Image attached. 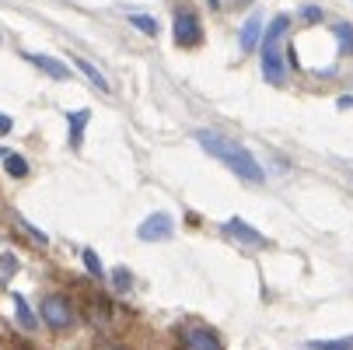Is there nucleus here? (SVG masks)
Returning <instances> with one entry per match:
<instances>
[{"label":"nucleus","mask_w":353,"mask_h":350,"mask_svg":"<svg viewBox=\"0 0 353 350\" xmlns=\"http://www.w3.org/2000/svg\"><path fill=\"white\" fill-rule=\"evenodd\" d=\"M0 263H4V270H18V260H14V256H4Z\"/></svg>","instance_id":"22"},{"label":"nucleus","mask_w":353,"mask_h":350,"mask_svg":"<svg viewBox=\"0 0 353 350\" xmlns=\"http://www.w3.org/2000/svg\"><path fill=\"white\" fill-rule=\"evenodd\" d=\"M172 32H175V42L185 46V49H192V46L203 42V25H199V18H196L189 8H179V11H175Z\"/></svg>","instance_id":"4"},{"label":"nucleus","mask_w":353,"mask_h":350,"mask_svg":"<svg viewBox=\"0 0 353 350\" xmlns=\"http://www.w3.org/2000/svg\"><path fill=\"white\" fill-rule=\"evenodd\" d=\"M290 32V18L287 14H276L270 21V28L263 32L259 39V53H263V77L270 84H283L287 70H283V39Z\"/></svg>","instance_id":"2"},{"label":"nucleus","mask_w":353,"mask_h":350,"mask_svg":"<svg viewBox=\"0 0 353 350\" xmlns=\"http://www.w3.org/2000/svg\"><path fill=\"white\" fill-rule=\"evenodd\" d=\"M0 158H4L8 175H14V179H25V175H28V162H25L21 155H14V151H0Z\"/></svg>","instance_id":"13"},{"label":"nucleus","mask_w":353,"mask_h":350,"mask_svg":"<svg viewBox=\"0 0 353 350\" xmlns=\"http://www.w3.org/2000/svg\"><path fill=\"white\" fill-rule=\"evenodd\" d=\"M196 144L203 147V151H207L210 158H217L221 165H228L238 179H245V182H252V186L266 182L263 165H259L256 158H252L238 140H231V137H224V133H214V130H199V133H196Z\"/></svg>","instance_id":"1"},{"label":"nucleus","mask_w":353,"mask_h":350,"mask_svg":"<svg viewBox=\"0 0 353 350\" xmlns=\"http://www.w3.org/2000/svg\"><path fill=\"white\" fill-rule=\"evenodd\" d=\"M238 4H248V0H238Z\"/></svg>","instance_id":"25"},{"label":"nucleus","mask_w":353,"mask_h":350,"mask_svg":"<svg viewBox=\"0 0 353 350\" xmlns=\"http://www.w3.org/2000/svg\"><path fill=\"white\" fill-rule=\"evenodd\" d=\"M172 231H175L172 214L158 211V214H150V217L137 228V238H140V242H165V238H172Z\"/></svg>","instance_id":"5"},{"label":"nucleus","mask_w":353,"mask_h":350,"mask_svg":"<svg viewBox=\"0 0 353 350\" xmlns=\"http://www.w3.org/2000/svg\"><path fill=\"white\" fill-rule=\"evenodd\" d=\"M81 260H84V266H88V273H91L94 280H102V277H105V270H102V260H98V256L91 253V249H84V253H81Z\"/></svg>","instance_id":"17"},{"label":"nucleus","mask_w":353,"mask_h":350,"mask_svg":"<svg viewBox=\"0 0 353 350\" xmlns=\"http://www.w3.org/2000/svg\"><path fill=\"white\" fill-rule=\"evenodd\" d=\"M224 235H228V238H234V242H241V245H248V249H263V245H266V235H263V231H256L252 224H245L241 217L224 221Z\"/></svg>","instance_id":"7"},{"label":"nucleus","mask_w":353,"mask_h":350,"mask_svg":"<svg viewBox=\"0 0 353 350\" xmlns=\"http://www.w3.org/2000/svg\"><path fill=\"white\" fill-rule=\"evenodd\" d=\"M39 315H42V322L53 329V333H67V329L77 326L74 305L67 302L63 294H46V298H42V305H39Z\"/></svg>","instance_id":"3"},{"label":"nucleus","mask_w":353,"mask_h":350,"mask_svg":"<svg viewBox=\"0 0 353 350\" xmlns=\"http://www.w3.org/2000/svg\"><path fill=\"white\" fill-rule=\"evenodd\" d=\"M259 39H263V14H252L245 25H241V53H252V49L259 46Z\"/></svg>","instance_id":"9"},{"label":"nucleus","mask_w":353,"mask_h":350,"mask_svg":"<svg viewBox=\"0 0 353 350\" xmlns=\"http://www.w3.org/2000/svg\"><path fill=\"white\" fill-rule=\"evenodd\" d=\"M182 350H224V343L207 326H189L182 329Z\"/></svg>","instance_id":"6"},{"label":"nucleus","mask_w":353,"mask_h":350,"mask_svg":"<svg viewBox=\"0 0 353 350\" xmlns=\"http://www.w3.org/2000/svg\"><path fill=\"white\" fill-rule=\"evenodd\" d=\"M14 123H11V116H0V133H8Z\"/></svg>","instance_id":"23"},{"label":"nucleus","mask_w":353,"mask_h":350,"mask_svg":"<svg viewBox=\"0 0 353 350\" xmlns=\"http://www.w3.org/2000/svg\"><path fill=\"white\" fill-rule=\"evenodd\" d=\"M112 284H116V291H130V284H133V280H130V273H126V270H116V273H112Z\"/></svg>","instance_id":"19"},{"label":"nucleus","mask_w":353,"mask_h":350,"mask_svg":"<svg viewBox=\"0 0 353 350\" xmlns=\"http://www.w3.org/2000/svg\"><path fill=\"white\" fill-rule=\"evenodd\" d=\"M18 221H21V228H25V231H28V235H32V238H35V242H39V245H46V242H49V238H46V235H42V231H39V228H35V224H28V221H25V217H18Z\"/></svg>","instance_id":"21"},{"label":"nucleus","mask_w":353,"mask_h":350,"mask_svg":"<svg viewBox=\"0 0 353 350\" xmlns=\"http://www.w3.org/2000/svg\"><path fill=\"white\" fill-rule=\"evenodd\" d=\"M25 60H28V64H35L42 74H49L53 81H67V77H70L67 64H60V60H53V57H46V53H25Z\"/></svg>","instance_id":"8"},{"label":"nucleus","mask_w":353,"mask_h":350,"mask_svg":"<svg viewBox=\"0 0 353 350\" xmlns=\"http://www.w3.org/2000/svg\"><path fill=\"white\" fill-rule=\"evenodd\" d=\"M130 25L140 28L143 35H158V21L154 18H143V14H130Z\"/></svg>","instance_id":"18"},{"label":"nucleus","mask_w":353,"mask_h":350,"mask_svg":"<svg viewBox=\"0 0 353 350\" xmlns=\"http://www.w3.org/2000/svg\"><path fill=\"white\" fill-rule=\"evenodd\" d=\"M332 32H336V39H339V53L353 57V28H350L346 21H339V25H332Z\"/></svg>","instance_id":"16"},{"label":"nucleus","mask_w":353,"mask_h":350,"mask_svg":"<svg viewBox=\"0 0 353 350\" xmlns=\"http://www.w3.org/2000/svg\"><path fill=\"white\" fill-rule=\"evenodd\" d=\"M301 18H305V21H322V8H315V4H308V8H301Z\"/></svg>","instance_id":"20"},{"label":"nucleus","mask_w":353,"mask_h":350,"mask_svg":"<svg viewBox=\"0 0 353 350\" xmlns=\"http://www.w3.org/2000/svg\"><path fill=\"white\" fill-rule=\"evenodd\" d=\"M102 350H126V347H119V343H109V347H102Z\"/></svg>","instance_id":"24"},{"label":"nucleus","mask_w":353,"mask_h":350,"mask_svg":"<svg viewBox=\"0 0 353 350\" xmlns=\"http://www.w3.org/2000/svg\"><path fill=\"white\" fill-rule=\"evenodd\" d=\"M308 350H353V336H339V340H312Z\"/></svg>","instance_id":"15"},{"label":"nucleus","mask_w":353,"mask_h":350,"mask_svg":"<svg viewBox=\"0 0 353 350\" xmlns=\"http://www.w3.org/2000/svg\"><path fill=\"white\" fill-rule=\"evenodd\" d=\"M74 67H77V70H84V77H88V81L98 88V91H109V81H105V74L98 70L94 64H88L84 57H77V60H74Z\"/></svg>","instance_id":"12"},{"label":"nucleus","mask_w":353,"mask_h":350,"mask_svg":"<svg viewBox=\"0 0 353 350\" xmlns=\"http://www.w3.org/2000/svg\"><path fill=\"white\" fill-rule=\"evenodd\" d=\"M88 119H91L88 109L67 113V123H70V147H74V151H81V144H84V126H88Z\"/></svg>","instance_id":"10"},{"label":"nucleus","mask_w":353,"mask_h":350,"mask_svg":"<svg viewBox=\"0 0 353 350\" xmlns=\"http://www.w3.org/2000/svg\"><path fill=\"white\" fill-rule=\"evenodd\" d=\"M109 319H112V305H109V298L94 294V298H91V322H94V326H109Z\"/></svg>","instance_id":"11"},{"label":"nucleus","mask_w":353,"mask_h":350,"mask_svg":"<svg viewBox=\"0 0 353 350\" xmlns=\"http://www.w3.org/2000/svg\"><path fill=\"white\" fill-rule=\"evenodd\" d=\"M11 298H14V309H18V322H21L25 329H35V326H39V315L28 309V302H25L21 294H11Z\"/></svg>","instance_id":"14"}]
</instances>
